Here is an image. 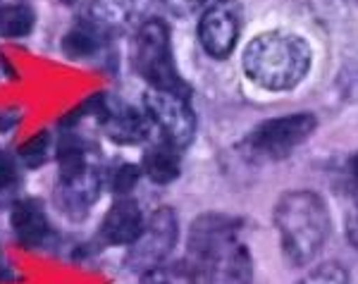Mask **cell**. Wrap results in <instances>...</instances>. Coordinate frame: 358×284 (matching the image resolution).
Wrapping results in <instances>:
<instances>
[{"instance_id":"1","label":"cell","mask_w":358,"mask_h":284,"mask_svg":"<svg viewBox=\"0 0 358 284\" xmlns=\"http://www.w3.org/2000/svg\"><path fill=\"white\" fill-rule=\"evenodd\" d=\"M189 248L206 284H251V253L239 241L236 220L222 215L199 218Z\"/></svg>"},{"instance_id":"2","label":"cell","mask_w":358,"mask_h":284,"mask_svg":"<svg viewBox=\"0 0 358 284\" xmlns=\"http://www.w3.org/2000/svg\"><path fill=\"white\" fill-rule=\"evenodd\" d=\"M241 65L246 77L261 89L289 91L308 74L310 48L296 34L268 31L246 45Z\"/></svg>"},{"instance_id":"3","label":"cell","mask_w":358,"mask_h":284,"mask_svg":"<svg viewBox=\"0 0 358 284\" xmlns=\"http://www.w3.org/2000/svg\"><path fill=\"white\" fill-rule=\"evenodd\" d=\"M275 225L282 246L294 263L313 260L330 234V213L313 191H289L277 201Z\"/></svg>"},{"instance_id":"4","label":"cell","mask_w":358,"mask_h":284,"mask_svg":"<svg viewBox=\"0 0 358 284\" xmlns=\"http://www.w3.org/2000/svg\"><path fill=\"white\" fill-rule=\"evenodd\" d=\"M134 65L155 91L189 98V86L179 77L170 50V31L160 20L146 22L136 34Z\"/></svg>"},{"instance_id":"5","label":"cell","mask_w":358,"mask_h":284,"mask_svg":"<svg viewBox=\"0 0 358 284\" xmlns=\"http://www.w3.org/2000/svg\"><path fill=\"white\" fill-rule=\"evenodd\" d=\"M313 132H315V118L308 113L275 118V120L263 122V125L248 136V148L256 155H261V158L280 160V158H287L294 148L301 146Z\"/></svg>"},{"instance_id":"6","label":"cell","mask_w":358,"mask_h":284,"mask_svg":"<svg viewBox=\"0 0 358 284\" xmlns=\"http://www.w3.org/2000/svg\"><path fill=\"white\" fill-rule=\"evenodd\" d=\"M177 229L179 225L175 211L160 208L158 213H153V218L148 220V225L138 234V239L131 243L129 256H127V268L136 272H148L160 268V263L175 248Z\"/></svg>"},{"instance_id":"7","label":"cell","mask_w":358,"mask_h":284,"mask_svg":"<svg viewBox=\"0 0 358 284\" xmlns=\"http://www.w3.org/2000/svg\"><path fill=\"white\" fill-rule=\"evenodd\" d=\"M143 106H146L148 118L163 129V134L167 136V141L172 146L184 148L192 143L196 132V120L187 98L151 89L143 94Z\"/></svg>"},{"instance_id":"8","label":"cell","mask_w":358,"mask_h":284,"mask_svg":"<svg viewBox=\"0 0 358 284\" xmlns=\"http://www.w3.org/2000/svg\"><path fill=\"white\" fill-rule=\"evenodd\" d=\"M241 31V5L236 0H217L206 10L199 24V38L208 55L227 57Z\"/></svg>"},{"instance_id":"9","label":"cell","mask_w":358,"mask_h":284,"mask_svg":"<svg viewBox=\"0 0 358 284\" xmlns=\"http://www.w3.org/2000/svg\"><path fill=\"white\" fill-rule=\"evenodd\" d=\"M143 229L141 211H138L136 201L120 199L108 211L106 220H103L101 236L113 246H122V243H134Z\"/></svg>"},{"instance_id":"10","label":"cell","mask_w":358,"mask_h":284,"mask_svg":"<svg viewBox=\"0 0 358 284\" xmlns=\"http://www.w3.org/2000/svg\"><path fill=\"white\" fill-rule=\"evenodd\" d=\"M101 122L106 125V134L113 141L129 146V143H138L148 139V120L141 118L136 110L122 108V106H103Z\"/></svg>"},{"instance_id":"11","label":"cell","mask_w":358,"mask_h":284,"mask_svg":"<svg viewBox=\"0 0 358 284\" xmlns=\"http://www.w3.org/2000/svg\"><path fill=\"white\" fill-rule=\"evenodd\" d=\"M13 229L24 246H38L48 236V222L36 201H20L13 208Z\"/></svg>"},{"instance_id":"12","label":"cell","mask_w":358,"mask_h":284,"mask_svg":"<svg viewBox=\"0 0 358 284\" xmlns=\"http://www.w3.org/2000/svg\"><path fill=\"white\" fill-rule=\"evenodd\" d=\"M143 172L155 184H170L179 177V158L172 143H160V146L148 148L143 155Z\"/></svg>"},{"instance_id":"13","label":"cell","mask_w":358,"mask_h":284,"mask_svg":"<svg viewBox=\"0 0 358 284\" xmlns=\"http://www.w3.org/2000/svg\"><path fill=\"white\" fill-rule=\"evenodd\" d=\"M146 0H94V20L103 27H122L143 8Z\"/></svg>"},{"instance_id":"14","label":"cell","mask_w":358,"mask_h":284,"mask_svg":"<svg viewBox=\"0 0 358 284\" xmlns=\"http://www.w3.org/2000/svg\"><path fill=\"white\" fill-rule=\"evenodd\" d=\"M34 29V13L27 5H13L0 10V34L10 38L27 36Z\"/></svg>"},{"instance_id":"15","label":"cell","mask_w":358,"mask_h":284,"mask_svg":"<svg viewBox=\"0 0 358 284\" xmlns=\"http://www.w3.org/2000/svg\"><path fill=\"white\" fill-rule=\"evenodd\" d=\"M141 284H194V275L189 268L172 265V268H155L143 275Z\"/></svg>"},{"instance_id":"16","label":"cell","mask_w":358,"mask_h":284,"mask_svg":"<svg viewBox=\"0 0 358 284\" xmlns=\"http://www.w3.org/2000/svg\"><path fill=\"white\" fill-rule=\"evenodd\" d=\"M299 284H349V275H346L342 265L322 263L313 272H308Z\"/></svg>"},{"instance_id":"17","label":"cell","mask_w":358,"mask_h":284,"mask_svg":"<svg viewBox=\"0 0 358 284\" xmlns=\"http://www.w3.org/2000/svg\"><path fill=\"white\" fill-rule=\"evenodd\" d=\"M62 48H65V53L72 57H84L96 50V41L91 34L82 31V29H74V31H69L67 36L62 38Z\"/></svg>"},{"instance_id":"18","label":"cell","mask_w":358,"mask_h":284,"mask_svg":"<svg viewBox=\"0 0 358 284\" xmlns=\"http://www.w3.org/2000/svg\"><path fill=\"white\" fill-rule=\"evenodd\" d=\"M45 153H48V132H41V134H36L34 139H29L24 146L20 148V155L31 167L34 165H41V160L45 158Z\"/></svg>"},{"instance_id":"19","label":"cell","mask_w":358,"mask_h":284,"mask_svg":"<svg viewBox=\"0 0 358 284\" xmlns=\"http://www.w3.org/2000/svg\"><path fill=\"white\" fill-rule=\"evenodd\" d=\"M138 182V167L136 165H122L113 177V191L115 194H129Z\"/></svg>"},{"instance_id":"20","label":"cell","mask_w":358,"mask_h":284,"mask_svg":"<svg viewBox=\"0 0 358 284\" xmlns=\"http://www.w3.org/2000/svg\"><path fill=\"white\" fill-rule=\"evenodd\" d=\"M346 232H349V239L354 246H358V194L351 196V206L346 213Z\"/></svg>"},{"instance_id":"21","label":"cell","mask_w":358,"mask_h":284,"mask_svg":"<svg viewBox=\"0 0 358 284\" xmlns=\"http://www.w3.org/2000/svg\"><path fill=\"white\" fill-rule=\"evenodd\" d=\"M17 172H15V162L8 158L5 153H0V189L10 187L15 182Z\"/></svg>"},{"instance_id":"22","label":"cell","mask_w":358,"mask_h":284,"mask_svg":"<svg viewBox=\"0 0 358 284\" xmlns=\"http://www.w3.org/2000/svg\"><path fill=\"white\" fill-rule=\"evenodd\" d=\"M167 8L172 10L175 15H192L194 10H199L206 0H165Z\"/></svg>"},{"instance_id":"23","label":"cell","mask_w":358,"mask_h":284,"mask_svg":"<svg viewBox=\"0 0 358 284\" xmlns=\"http://www.w3.org/2000/svg\"><path fill=\"white\" fill-rule=\"evenodd\" d=\"M354 175L358 177V155H356V158H354Z\"/></svg>"},{"instance_id":"24","label":"cell","mask_w":358,"mask_h":284,"mask_svg":"<svg viewBox=\"0 0 358 284\" xmlns=\"http://www.w3.org/2000/svg\"><path fill=\"white\" fill-rule=\"evenodd\" d=\"M62 3H65V5H72V3H74V0H62Z\"/></svg>"},{"instance_id":"25","label":"cell","mask_w":358,"mask_h":284,"mask_svg":"<svg viewBox=\"0 0 358 284\" xmlns=\"http://www.w3.org/2000/svg\"><path fill=\"white\" fill-rule=\"evenodd\" d=\"M354 3H358V0H354Z\"/></svg>"}]
</instances>
